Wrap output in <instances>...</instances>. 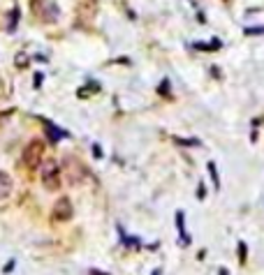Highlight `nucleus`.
<instances>
[{
    "mask_svg": "<svg viewBox=\"0 0 264 275\" xmlns=\"http://www.w3.org/2000/svg\"><path fill=\"white\" fill-rule=\"evenodd\" d=\"M72 213H74V208H72V201L67 197H60L56 204H53L51 218L56 220V222H67V220H72Z\"/></svg>",
    "mask_w": 264,
    "mask_h": 275,
    "instance_id": "nucleus-3",
    "label": "nucleus"
},
{
    "mask_svg": "<svg viewBox=\"0 0 264 275\" xmlns=\"http://www.w3.org/2000/svg\"><path fill=\"white\" fill-rule=\"evenodd\" d=\"M88 275H105V273H100V271H91Z\"/></svg>",
    "mask_w": 264,
    "mask_h": 275,
    "instance_id": "nucleus-12",
    "label": "nucleus"
},
{
    "mask_svg": "<svg viewBox=\"0 0 264 275\" xmlns=\"http://www.w3.org/2000/svg\"><path fill=\"white\" fill-rule=\"evenodd\" d=\"M2 91H5V86H2V79H0V95H2Z\"/></svg>",
    "mask_w": 264,
    "mask_h": 275,
    "instance_id": "nucleus-13",
    "label": "nucleus"
},
{
    "mask_svg": "<svg viewBox=\"0 0 264 275\" xmlns=\"http://www.w3.org/2000/svg\"><path fill=\"white\" fill-rule=\"evenodd\" d=\"M264 33V26L262 28H246V35H262Z\"/></svg>",
    "mask_w": 264,
    "mask_h": 275,
    "instance_id": "nucleus-10",
    "label": "nucleus"
},
{
    "mask_svg": "<svg viewBox=\"0 0 264 275\" xmlns=\"http://www.w3.org/2000/svg\"><path fill=\"white\" fill-rule=\"evenodd\" d=\"M176 225H179V233H181V238H183V243H190V238L186 236V225H183V213H176Z\"/></svg>",
    "mask_w": 264,
    "mask_h": 275,
    "instance_id": "nucleus-6",
    "label": "nucleus"
},
{
    "mask_svg": "<svg viewBox=\"0 0 264 275\" xmlns=\"http://www.w3.org/2000/svg\"><path fill=\"white\" fill-rule=\"evenodd\" d=\"M42 162H44V143L40 141V139H33V141L26 146V150H23V164H26L30 171H35Z\"/></svg>",
    "mask_w": 264,
    "mask_h": 275,
    "instance_id": "nucleus-2",
    "label": "nucleus"
},
{
    "mask_svg": "<svg viewBox=\"0 0 264 275\" xmlns=\"http://www.w3.org/2000/svg\"><path fill=\"white\" fill-rule=\"evenodd\" d=\"M195 49H202V51L220 49V42H218V40H213V42H209V44H204V42H197V44H195Z\"/></svg>",
    "mask_w": 264,
    "mask_h": 275,
    "instance_id": "nucleus-7",
    "label": "nucleus"
},
{
    "mask_svg": "<svg viewBox=\"0 0 264 275\" xmlns=\"http://www.w3.org/2000/svg\"><path fill=\"white\" fill-rule=\"evenodd\" d=\"M44 125H47V132H49V139H51V141H60V139L65 137V132H60L56 125H51V123H47V120H44Z\"/></svg>",
    "mask_w": 264,
    "mask_h": 275,
    "instance_id": "nucleus-5",
    "label": "nucleus"
},
{
    "mask_svg": "<svg viewBox=\"0 0 264 275\" xmlns=\"http://www.w3.org/2000/svg\"><path fill=\"white\" fill-rule=\"evenodd\" d=\"M40 178H42V185L49 192H58V187H60V167H58L56 160H44L40 164Z\"/></svg>",
    "mask_w": 264,
    "mask_h": 275,
    "instance_id": "nucleus-1",
    "label": "nucleus"
},
{
    "mask_svg": "<svg viewBox=\"0 0 264 275\" xmlns=\"http://www.w3.org/2000/svg\"><path fill=\"white\" fill-rule=\"evenodd\" d=\"M239 259H241V264L246 261V243H239Z\"/></svg>",
    "mask_w": 264,
    "mask_h": 275,
    "instance_id": "nucleus-9",
    "label": "nucleus"
},
{
    "mask_svg": "<svg viewBox=\"0 0 264 275\" xmlns=\"http://www.w3.org/2000/svg\"><path fill=\"white\" fill-rule=\"evenodd\" d=\"M209 174H211V178H213V185H215V190L220 187V178H218V174H215V164L213 162H209Z\"/></svg>",
    "mask_w": 264,
    "mask_h": 275,
    "instance_id": "nucleus-8",
    "label": "nucleus"
},
{
    "mask_svg": "<svg viewBox=\"0 0 264 275\" xmlns=\"http://www.w3.org/2000/svg\"><path fill=\"white\" fill-rule=\"evenodd\" d=\"M14 190V183H12V176L5 174V171H0V201H5V199L12 194Z\"/></svg>",
    "mask_w": 264,
    "mask_h": 275,
    "instance_id": "nucleus-4",
    "label": "nucleus"
},
{
    "mask_svg": "<svg viewBox=\"0 0 264 275\" xmlns=\"http://www.w3.org/2000/svg\"><path fill=\"white\" fill-rule=\"evenodd\" d=\"M197 197H200V199L207 197V190H204V185H200V190H197Z\"/></svg>",
    "mask_w": 264,
    "mask_h": 275,
    "instance_id": "nucleus-11",
    "label": "nucleus"
}]
</instances>
